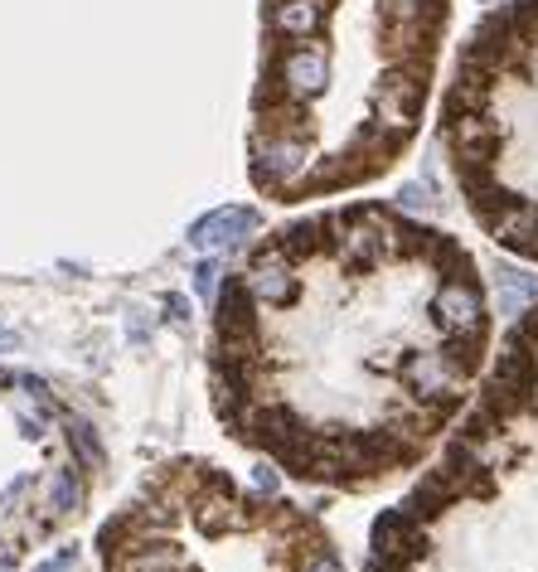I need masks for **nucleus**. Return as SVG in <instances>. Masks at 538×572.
Here are the masks:
<instances>
[{
    "label": "nucleus",
    "mask_w": 538,
    "mask_h": 572,
    "mask_svg": "<svg viewBox=\"0 0 538 572\" xmlns=\"http://www.w3.org/2000/svg\"><path fill=\"white\" fill-rule=\"evenodd\" d=\"M436 325H442L452 340H466L470 350H476L480 340H486V301H480V287L470 282V277H446L442 287H436Z\"/></svg>",
    "instance_id": "1"
},
{
    "label": "nucleus",
    "mask_w": 538,
    "mask_h": 572,
    "mask_svg": "<svg viewBox=\"0 0 538 572\" xmlns=\"http://www.w3.org/2000/svg\"><path fill=\"white\" fill-rule=\"evenodd\" d=\"M257 229V214L253 209H214V214H204L189 229V243H195L199 253H229V248H238L243 238Z\"/></svg>",
    "instance_id": "2"
},
{
    "label": "nucleus",
    "mask_w": 538,
    "mask_h": 572,
    "mask_svg": "<svg viewBox=\"0 0 538 572\" xmlns=\"http://www.w3.org/2000/svg\"><path fill=\"white\" fill-rule=\"evenodd\" d=\"M524 301H538V272L500 267V311H519Z\"/></svg>",
    "instance_id": "3"
},
{
    "label": "nucleus",
    "mask_w": 538,
    "mask_h": 572,
    "mask_svg": "<svg viewBox=\"0 0 538 572\" xmlns=\"http://www.w3.org/2000/svg\"><path fill=\"white\" fill-rule=\"evenodd\" d=\"M78 500H83V486H78L73 470H54L49 476V510L54 514H73Z\"/></svg>",
    "instance_id": "4"
},
{
    "label": "nucleus",
    "mask_w": 538,
    "mask_h": 572,
    "mask_svg": "<svg viewBox=\"0 0 538 572\" xmlns=\"http://www.w3.org/2000/svg\"><path fill=\"white\" fill-rule=\"evenodd\" d=\"M69 442L78 446V456H83L87 466H103V446H97V436L87 422H69Z\"/></svg>",
    "instance_id": "5"
},
{
    "label": "nucleus",
    "mask_w": 538,
    "mask_h": 572,
    "mask_svg": "<svg viewBox=\"0 0 538 572\" xmlns=\"http://www.w3.org/2000/svg\"><path fill=\"white\" fill-rule=\"evenodd\" d=\"M219 272H223V267L214 262V257H204V262L195 267V296H199V301H209V296L219 291Z\"/></svg>",
    "instance_id": "6"
},
{
    "label": "nucleus",
    "mask_w": 538,
    "mask_h": 572,
    "mask_svg": "<svg viewBox=\"0 0 538 572\" xmlns=\"http://www.w3.org/2000/svg\"><path fill=\"white\" fill-rule=\"evenodd\" d=\"M306 572H344V563H340V558H335V553H330V548H320V553H316V558H311V563H306Z\"/></svg>",
    "instance_id": "7"
},
{
    "label": "nucleus",
    "mask_w": 538,
    "mask_h": 572,
    "mask_svg": "<svg viewBox=\"0 0 538 572\" xmlns=\"http://www.w3.org/2000/svg\"><path fill=\"white\" fill-rule=\"evenodd\" d=\"M63 568H73V548H63L59 558H49V563H39L35 572H63Z\"/></svg>",
    "instance_id": "8"
},
{
    "label": "nucleus",
    "mask_w": 538,
    "mask_h": 572,
    "mask_svg": "<svg viewBox=\"0 0 538 572\" xmlns=\"http://www.w3.org/2000/svg\"><path fill=\"white\" fill-rule=\"evenodd\" d=\"M253 480H257V490H277V470L272 466H257Z\"/></svg>",
    "instance_id": "9"
},
{
    "label": "nucleus",
    "mask_w": 538,
    "mask_h": 572,
    "mask_svg": "<svg viewBox=\"0 0 538 572\" xmlns=\"http://www.w3.org/2000/svg\"><path fill=\"white\" fill-rule=\"evenodd\" d=\"M127 335H131V340H145V320L137 316V311L127 316Z\"/></svg>",
    "instance_id": "10"
},
{
    "label": "nucleus",
    "mask_w": 538,
    "mask_h": 572,
    "mask_svg": "<svg viewBox=\"0 0 538 572\" xmlns=\"http://www.w3.org/2000/svg\"><path fill=\"white\" fill-rule=\"evenodd\" d=\"M0 350H20V335L5 330V325H0Z\"/></svg>",
    "instance_id": "11"
},
{
    "label": "nucleus",
    "mask_w": 538,
    "mask_h": 572,
    "mask_svg": "<svg viewBox=\"0 0 538 572\" xmlns=\"http://www.w3.org/2000/svg\"><path fill=\"white\" fill-rule=\"evenodd\" d=\"M165 306H171V316H175V320H185V316H189V311H185V296H171Z\"/></svg>",
    "instance_id": "12"
}]
</instances>
